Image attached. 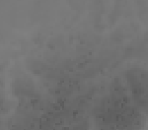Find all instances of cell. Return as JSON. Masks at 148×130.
I'll use <instances>...</instances> for the list:
<instances>
[{"label": "cell", "mask_w": 148, "mask_h": 130, "mask_svg": "<svg viewBox=\"0 0 148 130\" xmlns=\"http://www.w3.org/2000/svg\"><path fill=\"white\" fill-rule=\"evenodd\" d=\"M143 118L135 108L125 103L113 101V105L98 113L97 130H138Z\"/></svg>", "instance_id": "obj_1"}]
</instances>
